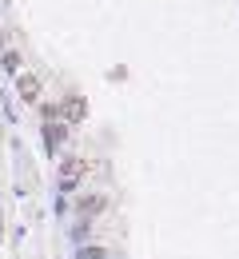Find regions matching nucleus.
Segmentation results:
<instances>
[{"instance_id":"f03ea898","label":"nucleus","mask_w":239,"mask_h":259,"mask_svg":"<svg viewBox=\"0 0 239 259\" xmlns=\"http://www.w3.org/2000/svg\"><path fill=\"white\" fill-rule=\"evenodd\" d=\"M64 136H68V124L48 120V124H44V148H48V152H56V148L64 144Z\"/></svg>"},{"instance_id":"7ed1b4c3","label":"nucleus","mask_w":239,"mask_h":259,"mask_svg":"<svg viewBox=\"0 0 239 259\" xmlns=\"http://www.w3.org/2000/svg\"><path fill=\"white\" fill-rule=\"evenodd\" d=\"M60 112H64V120H68V124H80V120L88 116V104H84L80 96H68L64 104H60Z\"/></svg>"},{"instance_id":"20e7f679","label":"nucleus","mask_w":239,"mask_h":259,"mask_svg":"<svg viewBox=\"0 0 239 259\" xmlns=\"http://www.w3.org/2000/svg\"><path fill=\"white\" fill-rule=\"evenodd\" d=\"M84 171H88V163H84V160H64V163H60V184H64V188H72Z\"/></svg>"},{"instance_id":"f257e3e1","label":"nucleus","mask_w":239,"mask_h":259,"mask_svg":"<svg viewBox=\"0 0 239 259\" xmlns=\"http://www.w3.org/2000/svg\"><path fill=\"white\" fill-rule=\"evenodd\" d=\"M16 92H20V100H28V104H40L44 84H40V76H36V72H20V76H16Z\"/></svg>"},{"instance_id":"39448f33","label":"nucleus","mask_w":239,"mask_h":259,"mask_svg":"<svg viewBox=\"0 0 239 259\" xmlns=\"http://www.w3.org/2000/svg\"><path fill=\"white\" fill-rule=\"evenodd\" d=\"M0 64H4V72H12V76H20L24 72V60H20V52H0Z\"/></svg>"},{"instance_id":"0eeeda50","label":"nucleus","mask_w":239,"mask_h":259,"mask_svg":"<svg viewBox=\"0 0 239 259\" xmlns=\"http://www.w3.org/2000/svg\"><path fill=\"white\" fill-rule=\"evenodd\" d=\"M0 48H4V32H0Z\"/></svg>"},{"instance_id":"423d86ee","label":"nucleus","mask_w":239,"mask_h":259,"mask_svg":"<svg viewBox=\"0 0 239 259\" xmlns=\"http://www.w3.org/2000/svg\"><path fill=\"white\" fill-rule=\"evenodd\" d=\"M104 203H108V199H104L100 192H88V195H84V199H80V211H100Z\"/></svg>"}]
</instances>
